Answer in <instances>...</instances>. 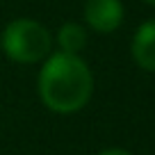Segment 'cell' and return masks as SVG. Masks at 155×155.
Returning a JSON list of instances; mask_svg holds the SVG:
<instances>
[{
	"label": "cell",
	"instance_id": "obj_1",
	"mask_svg": "<svg viewBox=\"0 0 155 155\" xmlns=\"http://www.w3.org/2000/svg\"><path fill=\"white\" fill-rule=\"evenodd\" d=\"M94 91V78L84 59L78 55H48L39 73V94L48 110L59 114L82 110Z\"/></svg>",
	"mask_w": 155,
	"mask_h": 155
},
{
	"label": "cell",
	"instance_id": "obj_5",
	"mask_svg": "<svg viewBox=\"0 0 155 155\" xmlns=\"http://www.w3.org/2000/svg\"><path fill=\"white\" fill-rule=\"evenodd\" d=\"M57 46H59V53L78 55L87 46V32H84V28L78 23H64L57 32Z\"/></svg>",
	"mask_w": 155,
	"mask_h": 155
},
{
	"label": "cell",
	"instance_id": "obj_4",
	"mask_svg": "<svg viewBox=\"0 0 155 155\" xmlns=\"http://www.w3.org/2000/svg\"><path fill=\"white\" fill-rule=\"evenodd\" d=\"M132 59L144 71H155V21H146L137 28L132 37Z\"/></svg>",
	"mask_w": 155,
	"mask_h": 155
},
{
	"label": "cell",
	"instance_id": "obj_3",
	"mask_svg": "<svg viewBox=\"0 0 155 155\" xmlns=\"http://www.w3.org/2000/svg\"><path fill=\"white\" fill-rule=\"evenodd\" d=\"M84 21L91 30L101 34L114 32L123 21L121 0H87L84 5Z\"/></svg>",
	"mask_w": 155,
	"mask_h": 155
},
{
	"label": "cell",
	"instance_id": "obj_2",
	"mask_svg": "<svg viewBox=\"0 0 155 155\" xmlns=\"http://www.w3.org/2000/svg\"><path fill=\"white\" fill-rule=\"evenodd\" d=\"M53 37L48 28L32 18H16L2 32V50L9 59L21 64L41 62L50 55Z\"/></svg>",
	"mask_w": 155,
	"mask_h": 155
},
{
	"label": "cell",
	"instance_id": "obj_6",
	"mask_svg": "<svg viewBox=\"0 0 155 155\" xmlns=\"http://www.w3.org/2000/svg\"><path fill=\"white\" fill-rule=\"evenodd\" d=\"M98 155H130L128 150H121V148H107V150H103V153H98Z\"/></svg>",
	"mask_w": 155,
	"mask_h": 155
},
{
	"label": "cell",
	"instance_id": "obj_7",
	"mask_svg": "<svg viewBox=\"0 0 155 155\" xmlns=\"http://www.w3.org/2000/svg\"><path fill=\"white\" fill-rule=\"evenodd\" d=\"M146 2H148V5H153V7H155V0H146Z\"/></svg>",
	"mask_w": 155,
	"mask_h": 155
}]
</instances>
